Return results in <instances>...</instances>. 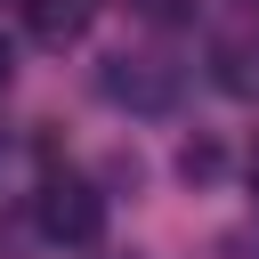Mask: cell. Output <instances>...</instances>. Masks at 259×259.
<instances>
[{"label": "cell", "instance_id": "1", "mask_svg": "<svg viewBox=\"0 0 259 259\" xmlns=\"http://www.w3.org/2000/svg\"><path fill=\"white\" fill-rule=\"evenodd\" d=\"M97 97L121 105V113H170L178 105V65H162L146 49H121V57L97 65Z\"/></svg>", "mask_w": 259, "mask_h": 259}, {"label": "cell", "instance_id": "2", "mask_svg": "<svg viewBox=\"0 0 259 259\" xmlns=\"http://www.w3.org/2000/svg\"><path fill=\"white\" fill-rule=\"evenodd\" d=\"M32 219H40L49 243H97L105 235V194L89 178H73V170H49L40 194H32Z\"/></svg>", "mask_w": 259, "mask_h": 259}, {"label": "cell", "instance_id": "3", "mask_svg": "<svg viewBox=\"0 0 259 259\" xmlns=\"http://www.w3.org/2000/svg\"><path fill=\"white\" fill-rule=\"evenodd\" d=\"M210 81L243 105H259V32H219L210 40Z\"/></svg>", "mask_w": 259, "mask_h": 259}, {"label": "cell", "instance_id": "4", "mask_svg": "<svg viewBox=\"0 0 259 259\" xmlns=\"http://www.w3.org/2000/svg\"><path fill=\"white\" fill-rule=\"evenodd\" d=\"M89 16H97V0H24V24L40 49H73L89 32Z\"/></svg>", "mask_w": 259, "mask_h": 259}, {"label": "cell", "instance_id": "5", "mask_svg": "<svg viewBox=\"0 0 259 259\" xmlns=\"http://www.w3.org/2000/svg\"><path fill=\"white\" fill-rule=\"evenodd\" d=\"M178 170H186V178H210V170H219V146H186Z\"/></svg>", "mask_w": 259, "mask_h": 259}, {"label": "cell", "instance_id": "6", "mask_svg": "<svg viewBox=\"0 0 259 259\" xmlns=\"http://www.w3.org/2000/svg\"><path fill=\"white\" fill-rule=\"evenodd\" d=\"M235 8H243V16H259V0H235Z\"/></svg>", "mask_w": 259, "mask_h": 259}, {"label": "cell", "instance_id": "7", "mask_svg": "<svg viewBox=\"0 0 259 259\" xmlns=\"http://www.w3.org/2000/svg\"><path fill=\"white\" fill-rule=\"evenodd\" d=\"M0 81H8V40H0Z\"/></svg>", "mask_w": 259, "mask_h": 259}]
</instances>
